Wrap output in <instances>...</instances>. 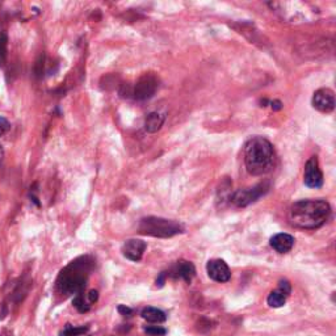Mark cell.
Listing matches in <instances>:
<instances>
[{"label": "cell", "instance_id": "3", "mask_svg": "<svg viewBox=\"0 0 336 336\" xmlns=\"http://www.w3.org/2000/svg\"><path fill=\"white\" fill-rule=\"evenodd\" d=\"M93 263L90 256H82L65 267L57 278V291L59 294L70 297L82 293L93 268Z\"/></svg>", "mask_w": 336, "mask_h": 336}, {"label": "cell", "instance_id": "4", "mask_svg": "<svg viewBox=\"0 0 336 336\" xmlns=\"http://www.w3.org/2000/svg\"><path fill=\"white\" fill-rule=\"evenodd\" d=\"M138 230L143 235L155 238H171L184 232V226L178 221L166 220L160 217H146L142 218Z\"/></svg>", "mask_w": 336, "mask_h": 336}, {"label": "cell", "instance_id": "8", "mask_svg": "<svg viewBox=\"0 0 336 336\" xmlns=\"http://www.w3.org/2000/svg\"><path fill=\"white\" fill-rule=\"evenodd\" d=\"M313 105L322 113H330L335 108V95L330 88H320L313 96Z\"/></svg>", "mask_w": 336, "mask_h": 336}, {"label": "cell", "instance_id": "17", "mask_svg": "<svg viewBox=\"0 0 336 336\" xmlns=\"http://www.w3.org/2000/svg\"><path fill=\"white\" fill-rule=\"evenodd\" d=\"M7 57V36L4 33L0 36V66L4 63Z\"/></svg>", "mask_w": 336, "mask_h": 336}, {"label": "cell", "instance_id": "21", "mask_svg": "<svg viewBox=\"0 0 336 336\" xmlns=\"http://www.w3.org/2000/svg\"><path fill=\"white\" fill-rule=\"evenodd\" d=\"M0 336H12V331L8 330V328H3V330L0 331Z\"/></svg>", "mask_w": 336, "mask_h": 336}, {"label": "cell", "instance_id": "14", "mask_svg": "<svg viewBox=\"0 0 336 336\" xmlns=\"http://www.w3.org/2000/svg\"><path fill=\"white\" fill-rule=\"evenodd\" d=\"M141 315L143 319L150 322V323H163L167 319L166 313L160 309H157V307H146L142 310Z\"/></svg>", "mask_w": 336, "mask_h": 336}, {"label": "cell", "instance_id": "20", "mask_svg": "<svg viewBox=\"0 0 336 336\" xmlns=\"http://www.w3.org/2000/svg\"><path fill=\"white\" fill-rule=\"evenodd\" d=\"M118 312H120L121 315L130 316L132 315V313H133V310H132L130 307H126V306H124V305H120V306H118Z\"/></svg>", "mask_w": 336, "mask_h": 336}, {"label": "cell", "instance_id": "18", "mask_svg": "<svg viewBox=\"0 0 336 336\" xmlns=\"http://www.w3.org/2000/svg\"><path fill=\"white\" fill-rule=\"evenodd\" d=\"M145 332L149 336H164L166 335V330L159 326H150V327L145 328Z\"/></svg>", "mask_w": 336, "mask_h": 336}, {"label": "cell", "instance_id": "22", "mask_svg": "<svg viewBox=\"0 0 336 336\" xmlns=\"http://www.w3.org/2000/svg\"><path fill=\"white\" fill-rule=\"evenodd\" d=\"M3 158H4V150H3V147L0 146V164H1V162H3Z\"/></svg>", "mask_w": 336, "mask_h": 336}, {"label": "cell", "instance_id": "5", "mask_svg": "<svg viewBox=\"0 0 336 336\" xmlns=\"http://www.w3.org/2000/svg\"><path fill=\"white\" fill-rule=\"evenodd\" d=\"M269 189V185L267 183L257 184L252 188H246V189H239L230 197L232 203L238 208H246L249 203L255 202L257 199H260L267 191Z\"/></svg>", "mask_w": 336, "mask_h": 336}, {"label": "cell", "instance_id": "1", "mask_svg": "<svg viewBox=\"0 0 336 336\" xmlns=\"http://www.w3.org/2000/svg\"><path fill=\"white\" fill-rule=\"evenodd\" d=\"M331 214V208L324 200H301L291 206L288 220L291 226L302 230L322 227Z\"/></svg>", "mask_w": 336, "mask_h": 336}, {"label": "cell", "instance_id": "13", "mask_svg": "<svg viewBox=\"0 0 336 336\" xmlns=\"http://www.w3.org/2000/svg\"><path fill=\"white\" fill-rule=\"evenodd\" d=\"M164 120H166V117L163 116L162 113H150L145 120V130L149 132V133H157L158 130H160L163 124H164Z\"/></svg>", "mask_w": 336, "mask_h": 336}, {"label": "cell", "instance_id": "10", "mask_svg": "<svg viewBox=\"0 0 336 336\" xmlns=\"http://www.w3.org/2000/svg\"><path fill=\"white\" fill-rule=\"evenodd\" d=\"M146 248H147V245L146 242L141 241V239H128L122 245V255H124L126 259L132 260V262H139L145 253Z\"/></svg>", "mask_w": 336, "mask_h": 336}, {"label": "cell", "instance_id": "12", "mask_svg": "<svg viewBox=\"0 0 336 336\" xmlns=\"http://www.w3.org/2000/svg\"><path fill=\"white\" fill-rule=\"evenodd\" d=\"M294 237H291V234H285V232H280L270 238V246L278 253L289 252L294 247Z\"/></svg>", "mask_w": 336, "mask_h": 336}, {"label": "cell", "instance_id": "2", "mask_svg": "<svg viewBox=\"0 0 336 336\" xmlns=\"http://www.w3.org/2000/svg\"><path fill=\"white\" fill-rule=\"evenodd\" d=\"M276 151L273 145L263 137L249 139L245 146V164L249 174L262 176L276 166Z\"/></svg>", "mask_w": 336, "mask_h": 336}, {"label": "cell", "instance_id": "9", "mask_svg": "<svg viewBox=\"0 0 336 336\" xmlns=\"http://www.w3.org/2000/svg\"><path fill=\"white\" fill-rule=\"evenodd\" d=\"M208 276L217 282H227L231 278V270L226 264V262L221 259H213L209 260L206 266Z\"/></svg>", "mask_w": 336, "mask_h": 336}, {"label": "cell", "instance_id": "19", "mask_svg": "<svg viewBox=\"0 0 336 336\" xmlns=\"http://www.w3.org/2000/svg\"><path fill=\"white\" fill-rule=\"evenodd\" d=\"M9 128H11V125H9L8 120L4 118V117H0V137L4 135L9 130Z\"/></svg>", "mask_w": 336, "mask_h": 336}, {"label": "cell", "instance_id": "6", "mask_svg": "<svg viewBox=\"0 0 336 336\" xmlns=\"http://www.w3.org/2000/svg\"><path fill=\"white\" fill-rule=\"evenodd\" d=\"M158 87V78L153 74H145L135 83V86L132 90V95L135 100H147L155 95Z\"/></svg>", "mask_w": 336, "mask_h": 336}, {"label": "cell", "instance_id": "11", "mask_svg": "<svg viewBox=\"0 0 336 336\" xmlns=\"http://www.w3.org/2000/svg\"><path fill=\"white\" fill-rule=\"evenodd\" d=\"M195 274L196 268L191 262H187V260H179V262L171 268L170 272L166 273V276H171V277L174 278H181L184 281L191 282L192 278L195 277Z\"/></svg>", "mask_w": 336, "mask_h": 336}, {"label": "cell", "instance_id": "7", "mask_svg": "<svg viewBox=\"0 0 336 336\" xmlns=\"http://www.w3.org/2000/svg\"><path fill=\"white\" fill-rule=\"evenodd\" d=\"M303 181L306 187L314 188V189H318L323 185V172L320 170L319 160L315 155H313L305 164Z\"/></svg>", "mask_w": 336, "mask_h": 336}, {"label": "cell", "instance_id": "15", "mask_svg": "<svg viewBox=\"0 0 336 336\" xmlns=\"http://www.w3.org/2000/svg\"><path fill=\"white\" fill-rule=\"evenodd\" d=\"M287 298H288V295L285 294V293H284L282 291L277 289V291H273L269 295H268V298H267V303H268L270 307L277 309V307H281V306H284V305H285V302H287Z\"/></svg>", "mask_w": 336, "mask_h": 336}, {"label": "cell", "instance_id": "16", "mask_svg": "<svg viewBox=\"0 0 336 336\" xmlns=\"http://www.w3.org/2000/svg\"><path fill=\"white\" fill-rule=\"evenodd\" d=\"M86 331H87V327H74V326L67 324L65 330L61 332V336H79Z\"/></svg>", "mask_w": 336, "mask_h": 336}]
</instances>
